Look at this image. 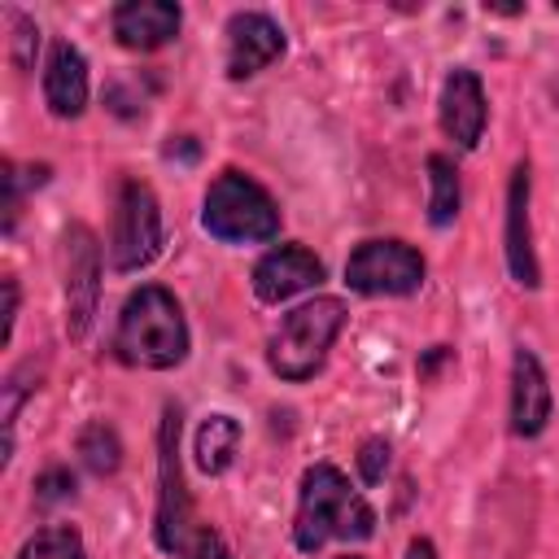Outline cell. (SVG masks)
<instances>
[{"label":"cell","instance_id":"29","mask_svg":"<svg viewBox=\"0 0 559 559\" xmlns=\"http://www.w3.org/2000/svg\"><path fill=\"white\" fill-rule=\"evenodd\" d=\"M402 559H441V555H437V542H432V537H424V533H415V537L406 542V550H402Z\"/></svg>","mask_w":559,"mask_h":559},{"label":"cell","instance_id":"23","mask_svg":"<svg viewBox=\"0 0 559 559\" xmlns=\"http://www.w3.org/2000/svg\"><path fill=\"white\" fill-rule=\"evenodd\" d=\"M389 463H393V445H389V437L371 432V437H362V441H358L354 467H358V480H362L367 489L384 485V476H389Z\"/></svg>","mask_w":559,"mask_h":559},{"label":"cell","instance_id":"21","mask_svg":"<svg viewBox=\"0 0 559 559\" xmlns=\"http://www.w3.org/2000/svg\"><path fill=\"white\" fill-rule=\"evenodd\" d=\"M13 559H87V546L74 524H44L17 546Z\"/></svg>","mask_w":559,"mask_h":559},{"label":"cell","instance_id":"20","mask_svg":"<svg viewBox=\"0 0 559 559\" xmlns=\"http://www.w3.org/2000/svg\"><path fill=\"white\" fill-rule=\"evenodd\" d=\"M52 179V166L48 162H13V157H4L0 162V210H4V236H13L17 231V218H22V205H26V192H35V188H44Z\"/></svg>","mask_w":559,"mask_h":559},{"label":"cell","instance_id":"1","mask_svg":"<svg viewBox=\"0 0 559 559\" xmlns=\"http://www.w3.org/2000/svg\"><path fill=\"white\" fill-rule=\"evenodd\" d=\"M376 524H380L376 507L336 463L319 459L301 472L297 507H293V524H288V537L301 555H319L332 542L362 546L376 537Z\"/></svg>","mask_w":559,"mask_h":559},{"label":"cell","instance_id":"12","mask_svg":"<svg viewBox=\"0 0 559 559\" xmlns=\"http://www.w3.org/2000/svg\"><path fill=\"white\" fill-rule=\"evenodd\" d=\"M555 419V389L546 362L524 341L511 349V389H507V428L515 441H537Z\"/></svg>","mask_w":559,"mask_h":559},{"label":"cell","instance_id":"19","mask_svg":"<svg viewBox=\"0 0 559 559\" xmlns=\"http://www.w3.org/2000/svg\"><path fill=\"white\" fill-rule=\"evenodd\" d=\"M39 376H44V362H35V354H31V358L13 362V367H9V376H4V384H0V428H4V454H0V463H9V459H13L17 415H22L26 397L39 389Z\"/></svg>","mask_w":559,"mask_h":559},{"label":"cell","instance_id":"18","mask_svg":"<svg viewBox=\"0 0 559 559\" xmlns=\"http://www.w3.org/2000/svg\"><path fill=\"white\" fill-rule=\"evenodd\" d=\"M74 454H79L83 472H92L96 480H109V476H118L127 450H122V437L109 419H87L74 437Z\"/></svg>","mask_w":559,"mask_h":559},{"label":"cell","instance_id":"8","mask_svg":"<svg viewBox=\"0 0 559 559\" xmlns=\"http://www.w3.org/2000/svg\"><path fill=\"white\" fill-rule=\"evenodd\" d=\"M100 280H105V253L100 236L87 223L61 227V310H66V336L83 341L100 314Z\"/></svg>","mask_w":559,"mask_h":559},{"label":"cell","instance_id":"11","mask_svg":"<svg viewBox=\"0 0 559 559\" xmlns=\"http://www.w3.org/2000/svg\"><path fill=\"white\" fill-rule=\"evenodd\" d=\"M323 280H328L323 258L301 240H280L249 266V288L262 306H284L301 293H314Z\"/></svg>","mask_w":559,"mask_h":559},{"label":"cell","instance_id":"27","mask_svg":"<svg viewBox=\"0 0 559 559\" xmlns=\"http://www.w3.org/2000/svg\"><path fill=\"white\" fill-rule=\"evenodd\" d=\"M162 157H166V162H183V166H192V162L201 157V144H197V135H170V140L162 144Z\"/></svg>","mask_w":559,"mask_h":559},{"label":"cell","instance_id":"9","mask_svg":"<svg viewBox=\"0 0 559 559\" xmlns=\"http://www.w3.org/2000/svg\"><path fill=\"white\" fill-rule=\"evenodd\" d=\"M502 262L515 288L537 293L542 288V258H537V231H533V162L520 157L507 175V201H502Z\"/></svg>","mask_w":559,"mask_h":559},{"label":"cell","instance_id":"17","mask_svg":"<svg viewBox=\"0 0 559 559\" xmlns=\"http://www.w3.org/2000/svg\"><path fill=\"white\" fill-rule=\"evenodd\" d=\"M428 170V227L432 231H450L463 214V170L450 153H428L424 157Z\"/></svg>","mask_w":559,"mask_h":559},{"label":"cell","instance_id":"30","mask_svg":"<svg viewBox=\"0 0 559 559\" xmlns=\"http://www.w3.org/2000/svg\"><path fill=\"white\" fill-rule=\"evenodd\" d=\"M336 559H367V555H358V550H341Z\"/></svg>","mask_w":559,"mask_h":559},{"label":"cell","instance_id":"6","mask_svg":"<svg viewBox=\"0 0 559 559\" xmlns=\"http://www.w3.org/2000/svg\"><path fill=\"white\" fill-rule=\"evenodd\" d=\"M183 406L166 402L157 415V498H153V542L162 555H183L192 542V498H188V476H183Z\"/></svg>","mask_w":559,"mask_h":559},{"label":"cell","instance_id":"22","mask_svg":"<svg viewBox=\"0 0 559 559\" xmlns=\"http://www.w3.org/2000/svg\"><path fill=\"white\" fill-rule=\"evenodd\" d=\"M4 22H9V61L26 74L35 70V52H39V22L17 9V4H4Z\"/></svg>","mask_w":559,"mask_h":559},{"label":"cell","instance_id":"15","mask_svg":"<svg viewBox=\"0 0 559 559\" xmlns=\"http://www.w3.org/2000/svg\"><path fill=\"white\" fill-rule=\"evenodd\" d=\"M109 31L127 52H162L183 31V4L175 0H118L109 9Z\"/></svg>","mask_w":559,"mask_h":559},{"label":"cell","instance_id":"26","mask_svg":"<svg viewBox=\"0 0 559 559\" xmlns=\"http://www.w3.org/2000/svg\"><path fill=\"white\" fill-rule=\"evenodd\" d=\"M0 293H4V328H0V341L9 345L13 341V328H17V306H22V288H17V275H0Z\"/></svg>","mask_w":559,"mask_h":559},{"label":"cell","instance_id":"16","mask_svg":"<svg viewBox=\"0 0 559 559\" xmlns=\"http://www.w3.org/2000/svg\"><path fill=\"white\" fill-rule=\"evenodd\" d=\"M240 441H245L240 419L227 415V411H210V415L197 424V432H192V467H197L201 476H210V480L227 476V472L236 467Z\"/></svg>","mask_w":559,"mask_h":559},{"label":"cell","instance_id":"5","mask_svg":"<svg viewBox=\"0 0 559 559\" xmlns=\"http://www.w3.org/2000/svg\"><path fill=\"white\" fill-rule=\"evenodd\" d=\"M166 249V218L153 183L122 175L114 188V218H109V271L114 275H135L148 271Z\"/></svg>","mask_w":559,"mask_h":559},{"label":"cell","instance_id":"4","mask_svg":"<svg viewBox=\"0 0 559 559\" xmlns=\"http://www.w3.org/2000/svg\"><path fill=\"white\" fill-rule=\"evenodd\" d=\"M284 227L280 201L245 170L223 166L201 197V231L218 245L245 249V245H271Z\"/></svg>","mask_w":559,"mask_h":559},{"label":"cell","instance_id":"10","mask_svg":"<svg viewBox=\"0 0 559 559\" xmlns=\"http://www.w3.org/2000/svg\"><path fill=\"white\" fill-rule=\"evenodd\" d=\"M284 52H288V35L266 9H236L223 22V74L231 83L258 79Z\"/></svg>","mask_w":559,"mask_h":559},{"label":"cell","instance_id":"25","mask_svg":"<svg viewBox=\"0 0 559 559\" xmlns=\"http://www.w3.org/2000/svg\"><path fill=\"white\" fill-rule=\"evenodd\" d=\"M179 559H231V546L223 542V533H218V528L201 524V528L192 533V542L183 546V555H179Z\"/></svg>","mask_w":559,"mask_h":559},{"label":"cell","instance_id":"3","mask_svg":"<svg viewBox=\"0 0 559 559\" xmlns=\"http://www.w3.org/2000/svg\"><path fill=\"white\" fill-rule=\"evenodd\" d=\"M349 323V301L336 293H314L301 306L284 310L275 332L266 336V367L280 384H310Z\"/></svg>","mask_w":559,"mask_h":559},{"label":"cell","instance_id":"24","mask_svg":"<svg viewBox=\"0 0 559 559\" xmlns=\"http://www.w3.org/2000/svg\"><path fill=\"white\" fill-rule=\"evenodd\" d=\"M35 507H61V502H74V493H79V476L66 467V463H48L39 476H35Z\"/></svg>","mask_w":559,"mask_h":559},{"label":"cell","instance_id":"28","mask_svg":"<svg viewBox=\"0 0 559 559\" xmlns=\"http://www.w3.org/2000/svg\"><path fill=\"white\" fill-rule=\"evenodd\" d=\"M450 358H454V349H450V345H432V349H428V354H424V358L415 362L419 380H432V371H437L441 362H450Z\"/></svg>","mask_w":559,"mask_h":559},{"label":"cell","instance_id":"14","mask_svg":"<svg viewBox=\"0 0 559 559\" xmlns=\"http://www.w3.org/2000/svg\"><path fill=\"white\" fill-rule=\"evenodd\" d=\"M39 92H44V109L57 122H74L87 114L92 100V74H87V57L74 39L57 35L44 52V70H39Z\"/></svg>","mask_w":559,"mask_h":559},{"label":"cell","instance_id":"2","mask_svg":"<svg viewBox=\"0 0 559 559\" xmlns=\"http://www.w3.org/2000/svg\"><path fill=\"white\" fill-rule=\"evenodd\" d=\"M109 354L131 371H175V367H183L188 354H192V328H188L183 301L157 280L131 288L118 306Z\"/></svg>","mask_w":559,"mask_h":559},{"label":"cell","instance_id":"7","mask_svg":"<svg viewBox=\"0 0 559 559\" xmlns=\"http://www.w3.org/2000/svg\"><path fill=\"white\" fill-rule=\"evenodd\" d=\"M341 280L354 297H415L428 280V258L402 236H367L349 249Z\"/></svg>","mask_w":559,"mask_h":559},{"label":"cell","instance_id":"13","mask_svg":"<svg viewBox=\"0 0 559 559\" xmlns=\"http://www.w3.org/2000/svg\"><path fill=\"white\" fill-rule=\"evenodd\" d=\"M437 127L454 148H463V153L480 148L485 127H489V92L472 66L445 70L441 92H437Z\"/></svg>","mask_w":559,"mask_h":559}]
</instances>
